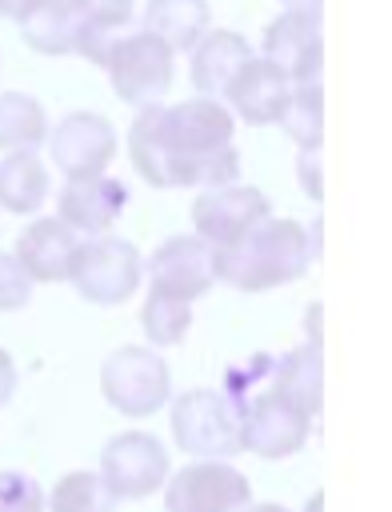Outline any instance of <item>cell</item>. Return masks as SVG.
<instances>
[{"mask_svg":"<svg viewBox=\"0 0 392 512\" xmlns=\"http://www.w3.org/2000/svg\"><path fill=\"white\" fill-rule=\"evenodd\" d=\"M80 8H84L88 24H92L96 32L112 36L116 28H124V24L132 20V12H136V0H80Z\"/></svg>","mask_w":392,"mask_h":512,"instance_id":"cell-28","label":"cell"},{"mask_svg":"<svg viewBox=\"0 0 392 512\" xmlns=\"http://www.w3.org/2000/svg\"><path fill=\"white\" fill-rule=\"evenodd\" d=\"M12 392H16V360L0 348V408L12 400Z\"/></svg>","mask_w":392,"mask_h":512,"instance_id":"cell-30","label":"cell"},{"mask_svg":"<svg viewBox=\"0 0 392 512\" xmlns=\"http://www.w3.org/2000/svg\"><path fill=\"white\" fill-rule=\"evenodd\" d=\"M288 92L292 84L260 56H252L248 64H240V72L232 76L224 100L232 104V112L248 124H276L284 104H288Z\"/></svg>","mask_w":392,"mask_h":512,"instance_id":"cell-18","label":"cell"},{"mask_svg":"<svg viewBox=\"0 0 392 512\" xmlns=\"http://www.w3.org/2000/svg\"><path fill=\"white\" fill-rule=\"evenodd\" d=\"M296 172H300V188H304L312 200H320V196H324V176H320V148H316V152H300V160H296Z\"/></svg>","mask_w":392,"mask_h":512,"instance_id":"cell-29","label":"cell"},{"mask_svg":"<svg viewBox=\"0 0 392 512\" xmlns=\"http://www.w3.org/2000/svg\"><path fill=\"white\" fill-rule=\"evenodd\" d=\"M20 4H24V0H0V16H12V20H16Z\"/></svg>","mask_w":392,"mask_h":512,"instance_id":"cell-33","label":"cell"},{"mask_svg":"<svg viewBox=\"0 0 392 512\" xmlns=\"http://www.w3.org/2000/svg\"><path fill=\"white\" fill-rule=\"evenodd\" d=\"M128 208V188L112 176H92V180H64L56 196V220L68 224L80 240L108 236L116 216Z\"/></svg>","mask_w":392,"mask_h":512,"instance_id":"cell-15","label":"cell"},{"mask_svg":"<svg viewBox=\"0 0 392 512\" xmlns=\"http://www.w3.org/2000/svg\"><path fill=\"white\" fill-rule=\"evenodd\" d=\"M172 440L192 460H232L240 452V400L216 388H188L172 400Z\"/></svg>","mask_w":392,"mask_h":512,"instance_id":"cell-3","label":"cell"},{"mask_svg":"<svg viewBox=\"0 0 392 512\" xmlns=\"http://www.w3.org/2000/svg\"><path fill=\"white\" fill-rule=\"evenodd\" d=\"M240 512H288V508H284V504H256V500H252V504H244Z\"/></svg>","mask_w":392,"mask_h":512,"instance_id":"cell-32","label":"cell"},{"mask_svg":"<svg viewBox=\"0 0 392 512\" xmlns=\"http://www.w3.org/2000/svg\"><path fill=\"white\" fill-rule=\"evenodd\" d=\"M32 300V280L12 252H0V312H20Z\"/></svg>","mask_w":392,"mask_h":512,"instance_id":"cell-27","label":"cell"},{"mask_svg":"<svg viewBox=\"0 0 392 512\" xmlns=\"http://www.w3.org/2000/svg\"><path fill=\"white\" fill-rule=\"evenodd\" d=\"M48 140L44 104L28 92H0V148L4 152H36Z\"/></svg>","mask_w":392,"mask_h":512,"instance_id":"cell-22","label":"cell"},{"mask_svg":"<svg viewBox=\"0 0 392 512\" xmlns=\"http://www.w3.org/2000/svg\"><path fill=\"white\" fill-rule=\"evenodd\" d=\"M128 156L152 188H224L240 176L232 144V112L192 96L180 104L140 108L128 128Z\"/></svg>","mask_w":392,"mask_h":512,"instance_id":"cell-1","label":"cell"},{"mask_svg":"<svg viewBox=\"0 0 392 512\" xmlns=\"http://www.w3.org/2000/svg\"><path fill=\"white\" fill-rule=\"evenodd\" d=\"M48 168L36 152H8L0 160V208L32 216L48 200Z\"/></svg>","mask_w":392,"mask_h":512,"instance_id":"cell-21","label":"cell"},{"mask_svg":"<svg viewBox=\"0 0 392 512\" xmlns=\"http://www.w3.org/2000/svg\"><path fill=\"white\" fill-rule=\"evenodd\" d=\"M44 512H116V496L100 480V472H64L44 492Z\"/></svg>","mask_w":392,"mask_h":512,"instance_id":"cell-24","label":"cell"},{"mask_svg":"<svg viewBox=\"0 0 392 512\" xmlns=\"http://www.w3.org/2000/svg\"><path fill=\"white\" fill-rule=\"evenodd\" d=\"M304 512H324V492H312L308 504H304Z\"/></svg>","mask_w":392,"mask_h":512,"instance_id":"cell-34","label":"cell"},{"mask_svg":"<svg viewBox=\"0 0 392 512\" xmlns=\"http://www.w3.org/2000/svg\"><path fill=\"white\" fill-rule=\"evenodd\" d=\"M0 512H44V488L36 476L0 468Z\"/></svg>","mask_w":392,"mask_h":512,"instance_id":"cell-26","label":"cell"},{"mask_svg":"<svg viewBox=\"0 0 392 512\" xmlns=\"http://www.w3.org/2000/svg\"><path fill=\"white\" fill-rule=\"evenodd\" d=\"M48 156L64 172V180H92L116 156V128L100 112H68L48 132Z\"/></svg>","mask_w":392,"mask_h":512,"instance_id":"cell-12","label":"cell"},{"mask_svg":"<svg viewBox=\"0 0 392 512\" xmlns=\"http://www.w3.org/2000/svg\"><path fill=\"white\" fill-rule=\"evenodd\" d=\"M312 260L316 248L300 220L264 216L248 236L216 252V280H224L236 292H268L300 280Z\"/></svg>","mask_w":392,"mask_h":512,"instance_id":"cell-2","label":"cell"},{"mask_svg":"<svg viewBox=\"0 0 392 512\" xmlns=\"http://www.w3.org/2000/svg\"><path fill=\"white\" fill-rule=\"evenodd\" d=\"M100 480L116 500H144L168 480V448L140 428L116 432L100 448Z\"/></svg>","mask_w":392,"mask_h":512,"instance_id":"cell-10","label":"cell"},{"mask_svg":"<svg viewBox=\"0 0 392 512\" xmlns=\"http://www.w3.org/2000/svg\"><path fill=\"white\" fill-rule=\"evenodd\" d=\"M308 432H312V416L292 408L272 388L240 396V452L284 460L308 444Z\"/></svg>","mask_w":392,"mask_h":512,"instance_id":"cell-9","label":"cell"},{"mask_svg":"<svg viewBox=\"0 0 392 512\" xmlns=\"http://www.w3.org/2000/svg\"><path fill=\"white\" fill-rule=\"evenodd\" d=\"M260 60H268L288 84H316L320 80V64H324L320 20H304V16L280 12L264 28Z\"/></svg>","mask_w":392,"mask_h":512,"instance_id":"cell-14","label":"cell"},{"mask_svg":"<svg viewBox=\"0 0 392 512\" xmlns=\"http://www.w3.org/2000/svg\"><path fill=\"white\" fill-rule=\"evenodd\" d=\"M264 216H272V204L260 188L252 184H224V188H208L192 200V224L212 252L232 248L240 236H248Z\"/></svg>","mask_w":392,"mask_h":512,"instance_id":"cell-11","label":"cell"},{"mask_svg":"<svg viewBox=\"0 0 392 512\" xmlns=\"http://www.w3.org/2000/svg\"><path fill=\"white\" fill-rule=\"evenodd\" d=\"M208 0H148L144 4V32L176 52H192L208 32Z\"/></svg>","mask_w":392,"mask_h":512,"instance_id":"cell-20","label":"cell"},{"mask_svg":"<svg viewBox=\"0 0 392 512\" xmlns=\"http://www.w3.org/2000/svg\"><path fill=\"white\" fill-rule=\"evenodd\" d=\"M140 328H144V336H148L152 348H172L192 328V304L172 300V296H160V292H148V300L140 308Z\"/></svg>","mask_w":392,"mask_h":512,"instance_id":"cell-25","label":"cell"},{"mask_svg":"<svg viewBox=\"0 0 392 512\" xmlns=\"http://www.w3.org/2000/svg\"><path fill=\"white\" fill-rule=\"evenodd\" d=\"M276 396H284L292 408H300L304 416L316 420L320 400H324V364H320V344H300L292 352H284L272 368V384Z\"/></svg>","mask_w":392,"mask_h":512,"instance_id":"cell-19","label":"cell"},{"mask_svg":"<svg viewBox=\"0 0 392 512\" xmlns=\"http://www.w3.org/2000/svg\"><path fill=\"white\" fill-rule=\"evenodd\" d=\"M256 52L248 48V40L232 28H208L200 36V44L192 48V84L204 100L224 104V92L232 84V76L240 72V64H248Z\"/></svg>","mask_w":392,"mask_h":512,"instance_id":"cell-17","label":"cell"},{"mask_svg":"<svg viewBox=\"0 0 392 512\" xmlns=\"http://www.w3.org/2000/svg\"><path fill=\"white\" fill-rule=\"evenodd\" d=\"M244 504L252 484L228 460H192L164 480V512H240Z\"/></svg>","mask_w":392,"mask_h":512,"instance_id":"cell-8","label":"cell"},{"mask_svg":"<svg viewBox=\"0 0 392 512\" xmlns=\"http://www.w3.org/2000/svg\"><path fill=\"white\" fill-rule=\"evenodd\" d=\"M112 92L132 108H152L172 88V48L148 32H132L108 44L104 64Z\"/></svg>","mask_w":392,"mask_h":512,"instance_id":"cell-6","label":"cell"},{"mask_svg":"<svg viewBox=\"0 0 392 512\" xmlns=\"http://www.w3.org/2000/svg\"><path fill=\"white\" fill-rule=\"evenodd\" d=\"M76 252H80V236H76L68 224H60L56 216L32 220V224L16 236V248H12V256L20 260V268L28 272L32 284L68 280Z\"/></svg>","mask_w":392,"mask_h":512,"instance_id":"cell-16","label":"cell"},{"mask_svg":"<svg viewBox=\"0 0 392 512\" xmlns=\"http://www.w3.org/2000/svg\"><path fill=\"white\" fill-rule=\"evenodd\" d=\"M284 128V136L300 148V152H316L324 144V88L316 84H292L288 104L276 120Z\"/></svg>","mask_w":392,"mask_h":512,"instance_id":"cell-23","label":"cell"},{"mask_svg":"<svg viewBox=\"0 0 392 512\" xmlns=\"http://www.w3.org/2000/svg\"><path fill=\"white\" fill-rule=\"evenodd\" d=\"M16 24L24 44L44 56H84L92 64H104V52L112 44V36L88 24L80 0H24Z\"/></svg>","mask_w":392,"mask_h":512,"instance_id":"cell-5","label":"cell"},{"mask_svg":"<svg viewBox=\"0 0 392 512\" xmlns=\"http://www.w3.org/2000/svg\"><path fill=\"white\" fill-rule=\"evenodd\" d=\"M288 16H304V20H320L324 12V0H280Z\"/></svg>","mask_w":392,"mask_h":512,"instance_id":"cell-31","label":"cell"},{"mask_svg":"<svg viewBox=\"0 0 392 512\" xmlns=\"http://www.w3.org/2000/svg\"><path fill=\"white\" fill-rule=\"evenodd\" d=\"M140 276H144V256L132 240L96 236V240H80L68 280L88 304L112 308V304H124L140 288Z\"/></svg>","mask_w":392,"mask_h":512,"instance_id":"cell-7","label":"cell"},{"mask_svg":"<svg viewBox=\"0 0 392 512\" xmlns=\"http://www.w3.org/2000/svg\"><path fill=\"white\" fill-rule=\"evenodd\" d=\"M100 392L120 416L144 420L172 400V372L160 352L144 344H120L100 364Z\"/></svg>","mask_w":392,"mask_h":512,"instance_id":"cell-4","label":"cell"},{"mask_svg":"<svg viewBox=\"0 0 392 512\" xmlns=\"http://www.w3.org/2000/svg\"><path fill=\"white\" fill-rule=\"evenodd\" d=\"M144 272H148V292L192 304L216 284V252L200 236H168L148 256Z\"/></svg>","mask_w":392,"mask_h":512,"instance_id":"cell-13","label":"cell"}]
</instances>
